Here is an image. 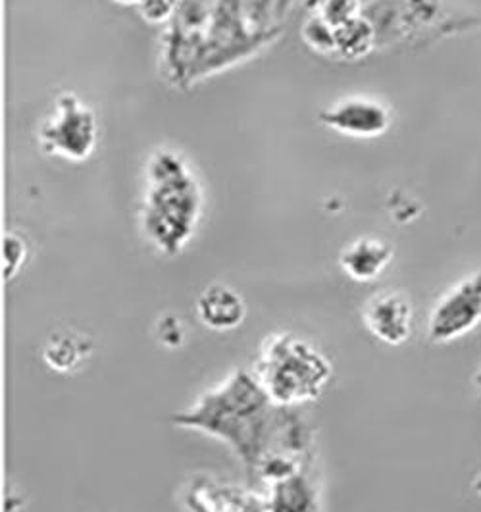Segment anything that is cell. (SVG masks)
<instances>
[{
	"label": "cell",
	"instance_id": "52a82bcc",
	"mask_svg": "<svg viewBox=\"0 0 481 512\" xmlns=\"http://www.w3.org/2000/svg\"><path fill=\"white\" fill-rule=\"evenodd\" d=\"M322 122L343 135L378 137L389 128L391 116L389 110L376 101L347 99L326 110L322 114Z\"/></svg>",
	"mask_w": 481,
	"mask_h": 512
},
{
	"label": "cell",
	"instance_id": "4fadbf2b",
	"mask_svg": "<svg viewBox=\"0 0 481 512\" xmlns=\"http://www.w3.org/2000/svg\"><path fill=\"white\" fill-rule=\"evenodd\" d=\"M474 382H476V387H478V391H480L481 395V370L476 374V380H474Z\"/></svg>",
	"mask_w": 481,
	"mask_h": 512
},
{
	"label": "cell",
	"instance_id": "3957f363",
	"mask_svg": "<svg viewBox=\"0 0 481 512\" xmlns=\"http://www.w3.org/2000/svg\"><path fill=\"white\" fill-rule=\"evenodd\" d=\"M160 162L147 197L145 231L156 249L178 255L197 226L199 193L178 160L164 156Z\"/></svg>",
	"mask_w": 481,
	"mask_h": 512
},
{
	"label": "cell",
	"instance_id": "7c38bea8",
	"mask_svg": "<svg viewBox=\"0 0 481 512\" xmlns=\"http://www.w3.org/2000/svg\"><path fill=\"white\" fill-rule=\"evenodd\" d=\"M26 262V243L22 237L10 233L4 237V247H2V264H4V278L12 280L20 268Z\"/></svg>",
	"mask_w": 481,
	"mask_h": 512
},
{
	"label": "cell",
	"instance_id": "6da1fadb",
	"mask_svg": "<svg viewBox=\"0 0 481 512\" xmlns=\"http://www.w3.org/2000/svg\"><path fill=\"white\" fill-rule=\"evenodd\" d=\"M172 422L228 443L253 482L264 462L274 457L295 459L293 453H303L308 443L303 422L291 409L276 405L247 370L229 374L191 409L174 414Z\"/></svg>",
	"mask_w": 481,
	"mask_h": 512
},
{
	"label": "cell",
	"instance_id": "277c9868",
	"mask_svg": "<svg viewBox=\"0 0 481 512\" xmlns=\"http://www.w3.org/2000/svg\"><path fill=\"white\" fill-rule=\"evenodd\" d=\"M41 145L47 153L68 160L87 158L97 141V124L89 106L74 95H62L56 101L51 118L41 128Z\"/></svg>",
	"mask_w": 481,
	"mask_h": 512
},
{
	"label": "cell",
	"instance_id": "5bb4252c",
	"mask_svg": "<svg viewBox=\"0 0 481 512\" xmlns=\"http://www.w3.org/2000/svg\"><path fill=\"white\" fill-rule=\"evenodd\" d=\"M474 487H476V491H478V493H480L481 495V478H478V480H476V484H474Z\"/></svg>",
	"mask_w": 481,
	"mask_h": 512
},
{
	"label": "cell",
	"instance_id": "9c48e42d",
	"mask_svg": "<svg viewBox=\"0 0 481 512\" xmlns=\"http://www.w3.org/2000/svg\"><path fill=\"white\" fill-rule=\"evenodd\" d=\"M393 260V249L378 237H360L341 255L343 272L360 283L378 280Z\"/></svg>",
	"mask_w": 481,
	"mask_h": 512
},
{
	"label": "cell",
	"instance_id": "ba28073f",
	"mask_svg": "<svg viewBox=\"0 0 481 512\" xmlns=\"http://www.w3.org/2000/svg\"><path fill=\"white\" fill-rule=\"evenodd\" d=\"M197 314L208 330L233 332L243 324L247 307L243 297L235 289L222 283H214L201 293L197 301Z\"/></svg>",
	"mask_w": 481,
	"mask_h": 512
},
{
	"label": "cell",
	"instance_id": "8992f818",
	"mask_svg": "<svg viewBox=\"0 0 481 512\" xmlns=\"http://www.w3.org/2000/svg\"><path fill=\"white\" fill-rule=\"evenodd\" d=\"M368 332L389 347H401L414 332V307L401 291H383L364 308Z\"/></svg>",
	"mask_w": 481,
	"mask_h": 512
},
{
	"label": "cell",
	"instance_id": "5b68a950",
	"mask_svg": "<svg viewBox=\"0 0 481 512\" xmlns=\"http://www.w3.org/2000/svg\"><path fill=\"white\" fill-rule=\"evenodd\" d=\"M481 324V270L466 276L439 297L428 320L433 343H451Z\"/></svg>",
	"mask_w": 481,
	"mask_h": 512
},
{
	"label": "cell",
	"instance_id": "7a4b0ae2",
	"mask_svg": "<svg viewBox=\"0 0 481 512\" xmlns=\"http://www.w3.org/2000/svg\"><path fill=\"white\" fill-rule=\"evenodd\" d=\"M253 374L276 405L295 409L316 401L324 393L333 366L301 337L274 333L262 345Z\"/></svg>",
	"mask_w": 481,
	"mask_h": 512
},
{
	"label": "cell",
	"instance_id": "30bf717a",
	"mask_svg": "<svg viewBox=\"0 0 481 512\" xmlns=\"http://www.w3.org/2000/svg\"><path fill=\"white\" fill-rule=\"evenodd\" d=\"M264 512H320L318 491L303 468L268 484Z\"/></svg>",
	"mask_w": 481,
	"mask_h": 512
},
{
	"label": "cell",
	"instance_id": "8fae6325",
	"mask_svg": "<svg viewBox=\"0 0 481 512\" xmlns=\"http://www.w3.org/2000/svg\"><path fill=\"white\" fill-rule=\"evenodd\" d=\"M87 357L85 341L72 333H56L45 347V362L56 372H70Z\"/></svg>",
	"mask_w": 481,
	"mask_h": 512
}]
</instances>
